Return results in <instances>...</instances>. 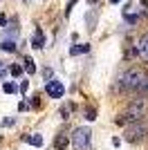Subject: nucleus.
I'll return each instance as SVG.
<instances>
[{"label":"nucleus","instance_id":"4be33fe9","mask_svg":"<svg viewBox=\"0 0 148 150\" xmlns=\"http://www.w3.org/2000/svg\"><path fill=\"white\" fill-rule=\"evenodd\" d=\"M27 90H29V83L25 81V83H23V85H20V92H23V94H27Z\"/></svg>","mask_w":148,"mask_h":150},{"label":"nucleus","instance_id":"9d476101","mask_svg":"<svg viewBox=\"0 0 148 150\" xmlns=\"http://www.w3.org/2000/svg\"><path fill=\"white\" fill-rule=\"evenodd\" d=\"M88 50H90V47H88L85 43H83V45H74L72 50H70V54H72V56H79V54H85Z\"/></svg>","mask_w":148,"mask_h":150},{"label":"nucleus","instance_id":"a211bd4d","mask_svg":"<svg viewBox=\"0 0 148 150\" xmlns=\"http://www.w3.org/2000/svg\"><path fill=\"white\" fill-rule=\"evenodd\" d=\"M70 112H72V105H65V108H63V110H61L63 119H68V117H70Z\"/></svg>","mask_w":148,"mask_h":150},{"label":"nucleus","instance_id":"f03ea898","mask_svg":"<svg viewBox=\"0 0 148 150\" xmlns=\"http://www.w3.org/2000/svg\"><path fill=\"white\" fill-rule=\"evenodd\" d=\"M146 101L144 99H132L126 108L123 117H117V123L119 125H126V123H135V121H142L144 114H146Z\"/></svg>","mask_w":148,"mask_h":150},{"label":"nucleus","instance_id":"4468645a","mask_svg":"<svg viewBox=\"0 0 148 150\" xmlns=\"http://www.w3.org/2000/svg\"><path fill=\"white\" fill-rule=\"evenodd\" d=\"M123 18H126V23H130V25H135L137 20H139V13H126Z\"/></svg>","mask_w":148,"mask_h":150},{"label":"nucleus","instance_id":"2eb2a0df","mask_svg":"<svg viewBox=\"0 0 148 150\" xmlns=\"http://www.w3.org/2000/svg\"><path fill=\"white\" fill-rule=\"evenodd\" d=\"M85 119H88V121H94V119H97V112H94V108H88V110H85Z\"/></svg>","mask_w":148,"mask_h":150},{"label":"nucleus","instance_id":"cd10ccee","mask_svg":"<svg viewBox=\"0 0 148 150\" xmlns=\"http://www.w3.org/2000/svg\"><path fill=\"white\" fill-rule=\"evenodd\" d=\"M90 2H97V0H90Z\"/></svg>","mask_w":148,"mask_h":150},{"label":"nucleus","instance_id":"412c9836","mask_svg":"<svg viewBox=\"0 0 148 150\" xmlns=\"http://www.w3.org/2000/svg\"><path fill=\"white\" fill-rule=\"evenodd\" d=\"M76 5V0H70V5H68V9H65V16H70V11H72V7Z\"/></svg>","mask_w":148,"mask_h":150},{"label":"nucleus","instance_id":"aec40b11","mask_svg":"<svg viewBox=\"0 0 148 150\" xmlns=\"http://www.w3.org/2000/svg\"><path fill=\"white\" fill-rule=\"evenodd\" d=\"M88 29H94V13H88Z\"/></svg>","mask_w":148,"mask_h":150},{"label":"nucleus","instance_id":"39448f33","mask_svg":"<svg viewBox=\"0 0 148 150\" xmlns=\"http://www.w3.org/2000/svg\"><path fill=\"white\" fill-rule=\"evenodd\" d=\"M45 90H47L49 99H61L63 94H65V85H63L61 81H56V79H52V81L45 83Z\"/></svg>","mask_w":148,"mask_h":150},{"label":"nucleus","instance_id":"20e7f679","mask_svg":"<svg viewBox=\"0 0 148 150\" xmlns=\"http://www.w3.org/2000/svg\"><path fill=\"white\" fill-rule=\"evenodd\" d=\"M146 132H148V125L144 123V121H135L132 125L126 128V139H128V141H139V139H144Z\"/></svg>","mask_w":148,"mask_h":150},{"label":"nucleus","instance_id":"bb28decb","mask_svg":"<svg viewBox=\"0 0 148 150\" xmlns=\"http://www.w3.org/2000/svg\"><path fill=\"white\" fill-rule=\"evenodd\" d=\"M0 69H2V61H0Z\"/></svg>","mask_w":148,"mask_h":150},{"label":"nucleus","instance_id":"b1692460","mask_svg":"<svg viewBox=\"0 0 148 150\" xmlns=\"http://www.w3.org/2000/svg\"><path fill=\"white\" fill-rule=\"evenodd\" d=\"M7 74V69H0V81H2V76Z\"/></svg>","mask_w":148,"mask_h":150},{"label":"nucleus","instance_id":"1a4fd4ad","mask_svg":"<svg viewBox=\"0 0 148 150\" xmlns=\"http://www.w3.org/2000/svg\"><path fill=\"white\" fill-rule=\"evenodd\" d=\"M43 45H45L43 31H41V29H36V31H34V38H31V47H36V50H41Z\"/></svg>","mask_w":148,"mask_h":150},{"label":"nucleus","instance_id":"f257e3e1","mask_svg":"<svg viewBox=\"0 0 148 150\" xmlns=\"http://www.w3.org/2000/svg\"><path fill=\"white\" fill-rule=\"evenodd\" d=\"M148 83V76L144 74V69L139 67H128L126 72L119 74V85L128 90H144Z\"/></svg>","mask_w":148,"mask_h":150},{"label":"nucleus","instance_id":"7ed1b4c3","mask_svg":"<svg viewBox=\"0 0 148 150\" xmlns=\"http://www.w3.org/2000/svg\"><path fill=\"white\" fill-rule=\"evenodd\" d=\"M74 150H92V130L90 128H76L72 134Z\"/></svg>","mask_w":148,"mask_h":150},{"label":"nucleus","instance_id":"dca6fc26","mask_svg":"<svg viewBox=\"0 0 148 150\" xmlns=\"http://www.w3.org/2000/svg\"><path fill=\"white\" fill-rule=\"evenodd\" d=\"M23 69H25V67H20V65H11V67H9V72H11L14 76H20V74H23Z\"/></svg>","mask_w":148,"mask_h":150},{"label":"nucleus","instance_id":"393cba45","mask_svg":"<svg viewBox=\"0 0 148 150\" xmlns=\"http://www.w3.org/2000/svg\"><path fill=\"white\" fill-rule=\"evenodd\" d=\"M5 23H7V18H5V16H0V25H5Z\"/></svg>","mask_w":148,"mask_h":150},{"label":"nucleus","instance_id":"5701e85b","mask_svg":"<svg viewBox=\"0 0 148 150\" xmlns=\"http://www.w3.org/2000/svg\"><path fill=\"white\" fill-rule=\"evenodd\" d=\"M27 108H29V105H27V101H20V105H18V110H20V112H25Z\"/></svg>","mask_w":148,"mask_h":150},{"label":"nucleus","instance_id":"f8f14e48","mask_svg":"<svg viewBox=\"0 0 148 150\" xmlns=\"http://www.w3.org/2000/svg\"><path fill=\"white\" fill-rule=\"evenodd\" d=\"M2 92L14 94V92H18V85H16V83H5V85H2Z\"/></svg>","mask_w":148,"mask_h":150},{"label":"nucleus","instance_id":"ddd939ff","mask_svg":"<svg viewBox=\"0 0 148 150\" xmlns=\"http://www.w3.org/2000/svg\"><path fill=\"white\" fill-rule=\"evenodd\" d=\"M0 50L2 52H16V43L14 40H5V43L0 45Z\"/></svg>","mask_w":148,"mask_h":150},{"label":"nucleus","instance_id":"6e6552de","mask_svg":"<svg viewBox=\"0 0 148 150\" xmlns=\"http://www.w3.org/2000/svg\"><path fill=\"white\" fill-rule=\"evenodd\" d=\"M23 141L29 144V146H34V148H41V146H43V137H41V134H25Z\"/></svg>","mask_w":148,"mask_h":150},{"label":"nucleus","instance_id":"6ab92c4d","mask_svg":"<svg viewBox=\"0 0 148 150\" xmlns=\"http://www.w3.org/2000/svg\"><path fill=\"white\" fill-rule=\"evenodd\" d=\"M52 74H54V72H52V67H45V69H43V76H45V83H47V79H52Z\"/></svg>","mask_w":148,"mask_h":150},{"label":"nucleus","instance_id":"a878e982","mask_svg":"<svg viewBox=\"0 0 148 150\" xmlns=\"http://www.w3.org/2000/svg\"><path fill=\"white\" fill-rule=\"evenodd\" d=\"M110 2H112V5H119V2H121V0H110Z\"/></svg>","mask_w":148,"mask_h":150},{"label":"nucleus","instance_id":"423d86ee","mask_svg":"<svg viewBox=\"0 0 148 150\" xmlns=\"http://www.w3.org/2000/svg\"><path fill=\"white\" fill-rule=\"evenodd\" d=\"M137 54H139L144 61H148V31L137 40Z\"/></svg>","mask_w":148,"mask_h":150},{"label":"nucleus","instance_id":"0eeeda50","mask_svg":"<svg viewBox=\"0 0 148 150\" xmlns=\"http://www.w3.org/2000/svg\"><path fill=\"white\" fill-rule=\"evenodd\" d=\"M68 146H70V139L65 137L63 132H58V134L54 137V148H56V150H65Z\"/></svg>","mask_w":148,"mask_h":150},{"label":"nucleus","instance_id":"9b49d317","mask_svg":"<svg viewBox=\"0 0 148 150\" xmlns=\"http://www.w3.org/2000/svg\"><path fill=\"white\" fill-rule=\"evenodd\" d=\"M25 65H23V67H25V72H27V74H34V72H36V65H34V61H31V58H25Z\"/></svg>","mask_w":148,"mask_h":150},{"label":"nucleus","instance_id":"f3484780","mask_svg":"<svg viewBox=\"0 0 148 150\" xmlns=\"http://www.w3.org/2000/svg\"><path fill=\"white\" fill-rule=\"evenodd\" d=\"M14 123H16L14 117H5V119H2V128H9V125H14Z\"/></svg>","mask_w":148,"mask_h":150}]
</instances>
